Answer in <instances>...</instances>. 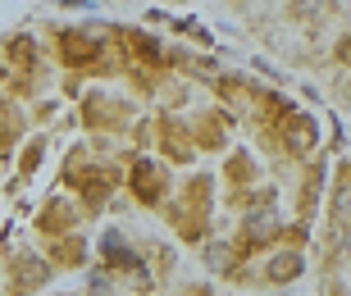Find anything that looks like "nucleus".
I'll return each mask as SVG.
<instances>
[{
	"label": "nucleus",
	"mask_w": 351,
	"mask_h": 296,
	"mask_svg": "<svg viewBox=\"0 0 351 296\" xmlns=\"http://www.w3.org/2000/svg\"><path fill=\"white\" fill-rule=\"evenodd\" d=\"M315 10V0H292V14H311Z\"/></svg>",
	"instance_id": "nucleus-1"
}]
</instances>
